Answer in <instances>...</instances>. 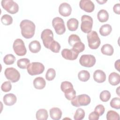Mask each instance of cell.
I'll list each match as a JSON object with an SVG mask.
<instances>
[{
  "label": "cell",
  "mask_w": 120,
  "mask_h": 120,
  "mask_svg": "<svg viewBox=\"0 0 120 120\" xmlns=\"http://www.w3.org/2000/svg\"><path fill=\"white\" fill-rule=\"evenodd\" d=\"M22 35L25 38H32L35 34L36 26L33 22L29 20H23L20 22Z\"/></svg>",
  "instance_id": "obj_1"
},
{
  "label": "cell",
  "mask_w": 120,
  "mask_h": 120,
  "mask_svg": "<svg viewBox=\"0 0 120 120\" xmlns=\"http://www.w3.org/2000/svg\"><path fill=\"white\" fill-rule=\"evenodd\" d=\"M87 40L89 47L91 49H97L100 46L101 41L96 31H91L88 33Z\"/></svg>",
  "instance_id": "obj_2"
},
{
  "label": "cell",
  "mask_w": 120,
  "mask_h": 120,
  "mask_svg": "<svg viewBox=\"0 0 120 120\" xmlns=\"http://www.w3.org/2000/svg\"><path fill=\"white\" fill-rule=\"evenodd\" d=\"M90 100L89 96L86 94H82L75 96L71 100V103L74 106L80 107L88 105L90 103Z\"/></svg>",
  "instance_id": "obj_3"
},
{
  "label": "cell",
  "mask_w": 120,
  "mask_h": 120,
  "mask_svg": "<svg viewBox=\"0 0 120 120\" xmlns=\"http://www.w3.org/2000/svg\"><path fill=\"white\" fill-rule=\"evenodd\" d=\"M27 69L28 73L30 75H35L43 73L45 70V67L40 62H33L28 65Z\"/></svg>",
  "instance_id": "obj_4"
},
{
  "label": "cell",
  "mask_w": 120,
  "mask_h": 120,
  "mask_svg": "<svg viewBox=\"0 0 120 120\" xmlns=\"http://www.w3.org/2000/svg\"><path fill=\"white\" fill-rule=\"evenodd\" d=\"M81 29L82 31L85 33L90 32L93 25L92 18L89 15H84L81 17Z\"/></svg>",
  "instance_id": "obj_5"
},
{
  "label": "cell",
  "mask_w": 120,
  "mask_h": 120,
  "mask_svg": "<svg viewBox=\"0 0 120 120\" xmlns=\"http://www.w3.org/2000/svg\"><path fill=\"white\" fill-rule=\"evenodd\" d=\"M2 8L11 14H15L19 10V6L13 0H2L1 2Z\"/></svg>",
  "instance_id": "obj_6"
},
{
  "label": "cell",
  "mask_w": 120,
  "mask_h": 120,
  "mask_svg": "<svg viewBox=\"0 0 120 120\" xmlns=\"http://www.w3.org/2000/svg\"><path fill=\"white\" fill-rule=\"evenodd\" d=\"M13 48L15 54L18 56H24L26 54L27 50L24 43L20 38L15 39L13 43Z\"/></svg>",
  "instance_id": "obj_7"
},
{
  "label": "cell",
  "mask_w": 120,
  "mask_h": 120,
  "mask_svg": "<svg viewBox=\"0 0 120 120\" xmlns=\"http://www.w3.org/2000/svg\"><path fill=\"white\" fill-rule=\"evenodd\" d=\"M52 25L58 35H62L66 31L64 22L60 17H56L52 19Z\"/></svg>",
  "instance_id": "obj_8"
},
{
  "label": "cell",
  "mask_w": 120,
  "mask_h": 120,
  "mask_svg": "<svg viewBox=\"0 0 120 120\" xmlns=\"http://www.w3.org/2000/svg\"><path fill=\"white\" fill-rule=\"evenodd\" d=\"M41 38L43 41L44 46L47 49L53 40V34L52 30L49 29L44 30L41 33Z\"/></svg>",
  "instance_id": "obj_9"
},
{
  "label": "cell",
  "mask_w": 120,
  "mask_h": 120,
  "mask_svg": "<svg viewBox=\"0 0 120 120\" xmlns=\"http://www.w3.org/2000/svg\"><path fill=\"white\" fill-rule=\"evenodd\" d=\"M4 74L6 77L12 82L18 81L20 78L19 71L14 68H8L5 69Z\"/></svg>",
  "instance_id": "obj_10"
},
{
  "label": "cell",
  "mask_w": 120,
  "mask_h": 120,
  "mask_svg": "<svg viewBox=\"0 0 120 120\" xmlns=\"http://www.w3.org/2000/svg\"><path fill=\"white\" fill-rule=\"evenodd\" d=\"M96 61V60L95 56L91 54L82 55L79 59L81 65L86 68L93 67L95 64Z\"/></svg>",
  "instance_id": "obj_11"
},
{
  "label": "cell",
  "mask_w": 120,
  "mask_h": 120,
  "mask_svg": "<svg viewBox=\"0 0 120 120\" xmlns=\"http://www.w3.org/2000/svg\"><path fill=\"white\" fill-rule=\"evenodd\" d=\"M80 8L88 13L93 12L95 9V5L90 0H81L79 2Z\"/></svg>",
  "instance_id": "obj_12"
},
{
  "label": "cell",
  "mask_w": 120,
  "mask_h": 120,
  "mask_svg": "<svg viewBox=\"0 0 120 120\" xmlns=\"http://www.w3.org/2000/svg\"><path fill=\"white\" fill-rule=\"evenodd\" d=\"M79 53L72 49H64L61 51V55L63 58L64 59L70 60H74L76 59L78 57Z\"/></svg>",
  "instance_id": "obj_13"
},
{
  "label": "cell",
  "mask_w": 120,
  "mask_h": 120,
  "mask_svg": "<svg viewBox=\"0 0 120 120\" xmlns=\"http://www.w3.org/2000/svg\"><path fill=\"white\" fill-rule=\"evenodd\" d=\"M72 12L71 6L68 3L63 2L60 4L59 8V12L63 16H68Z\"/></svg>",
  "instance_id": "obj_14"
},
{
  "label": "cell",
  "mask_w": 120,
  "mask_h": 120,
  "mask_svg": "<svg viewBox=\"0 0 120 120\" xmlns=\"http://www.w3.org/2000/svg\"><path fill=\"white\" fill-rule=\"evenodd\" d=\"M93 78L96 82L98 83H102L106 80V75L103 71L98 69L95 70L94 72Z\"/></svg>",
  "instance_id": "obj_15"
},
{
  "label": "cell",
  "mask_w": 120,
  "mask_h": 120,
  "mask_svg": "<svg viewBox=\"0 0 120 120\" xmlns=\"http://www.w3.org/2000/svg\"><path fill=\"white\" fill-rule=\"evenodd\" d=\"M4 103L8 106H11L14 105L17 100L16 97L13 93L6 94L3 98Z\"/></svg>",
  "instance_id": "obj_16"
},
{
  "label": "cell",
  "mask_w": 120,
  "mask_h": 120,
  "mask_svg": "<svg viewBox=\"0 0 120 120\" xmlns=\"http://www.w3.org/2000/svg\"><path fill=\"white\" fill-rule=\"evenodd\" d=\"M50 115L51 118L54 120H59L62 116V112L58 107H53L50 110Z\"/></svg>",
  "instance_id": "obj_17"
},
{
  "label": "cell",
  "mask_w": 120,
  "mask_h": 120,
  "mask_svg": "<svg viewBox=\"0 0 120 120\" xmlns=\"http://www.w3.org/2000/svg\"><path fill=\"white\" fill-rule=\"evenodd\" d=\"M33 84L35 88L38 90H41L45 87L46 82L44 78L42 77H38L35 78Z\"/></svg>",
  "instance_id": "obj_18"
},
{
  "label": "cell",
  "mask_w": 120,
  "mask_h": 120,
  "mask_svg": "<svg viewBox=\"0 0 120 120\" xmlns=\"http://www.w3.org/2000/svg\"><path fill=\"white\" fill-rule=\"evenodd\" d=\"M109 82L113 86H115L120 83V75L116 72L111 73L108 77Z\"/></svg>",
  "instance_id": "obj_19"
},
{
  "label": "cell",
  "mask_w": 120,
  "mask_h": 120,
  "mask_svg": "<svg viewBox=\"0 0 120 120\" xmlns=\"http://www.w3.org/2000/svg\"><path fill=\"white\" fill-rule=\"evenodd\" d=\"M29 48L31 52L36 53L40 51L41 46L39 41L37 40H34L29 44Z\"/></svg>",
  "instance_id": "obj_20"
},
{
  "label": "cell",
  "mask_w": 120,
  "mask_h": 120,
  "mask_svg": "<svg viewBox=\"0 0 120 120\" xmlns=\"http://www.w3.org/2000/svg\"><path fill=\"white\" fill-rule=\"evenodd\" d=\"M78 21L75 18H70L67 22V27L70 31H74L76 30L78 28Z\"/></svg>",
  "instance_id": "obj_21"
},
{
  "label": "cell",
  "mask_w": 120,
  "mask_h": 120,
  "mask_svg": "<svg viewBox=\"0 0 120 120\" xmlns=\"http://www.w3.org/2000/svg\"><path fill=\"white\" fill-rule=\"evenodd\" d=\"M101 52L105 55L111 56L113 54L114 49L112 45L109 44L104 45L101 48Z\"/></svg>",
  "instance_id": "obj_22"
},
{
  "label": "cell",
  "mask_w": 120,
  "mask_h": 120,
  "mask_svg": "<svg viewBox=\"0 0 120 120\" xmlns=\"http://www.w3.org/2000/svg\"><path fill=\"white\" fill-rule=\"evenodd\" d=\"M98 21L101 22H104L108 20L109 14L107 11L105 9L100 10L97 15Z\"/></svg>",
  "instance_id": "obj_23"
},
{
  "label": "cell",
  "mask_w": 120,
  "mask_h": 120,
  "mask_svg": "<svg viewBox=\"0 0 120 120\" xmlns=\"http://www.w3.org/2000/svg\"><path fill=\"white\" fill-rule=\"evenodd\" d=\"M112 30V26L109 24H105L100 28L99 33L102 36H107L111 33Z\"/></svg>",
  "instance_id": "obj_24"
},
{
  "label": "cell",
  "mask_w": 120,
  "mask_h": 120,
  "mask_svg": "<svg viewBox=\"0 0 120 120\" xmlns=\"http://www.w3.org/2000/svg\"><path fill=\"white\" fill-rule=\"evenodd\" d=\"M36 117L38 120H46L48 117V112L46 109H40L37 112Z\"/></svg>",
  "instance_id": "obj_25"
},
{
  "label": "cell",
  "mask_w": 120,
  "mask_h": 120,
  "mask_svg": "<svg viewBox=\"0 0 120 120\" xmlns=\"http://www.w3.org/2000/svg\"><path fill=\"white\" fill-rule=\"evenodd\" d=\"M78 78L81 81L84 82H86L88 81L90 78V74L87 70H81L78 74Z\"/></svg>",
  "instance_id": "obj_26"
},
{
  "label": "cell",
  "mask_w": 120,
  "mask_h": 120,
  "mask_svg": "<svg viewBox=\"0 0 120 120\" xmlns=\"http://www.w3.org/2000/svg\"><path fill=\"white\" fill-rule=\"evenodd\" d=\"M65 98L68 100H71L76 96V91L74 88H71L63 92Z\"/></svg>",
  "instance_id": "obj_27"
},
{
  "label": "cell",
  "mask_w": 120,
  "mask_h": 120,
  "mask_svg": "<svg viewBox=\"0 0 120 120\" xmlns=\"http://www.w3.org/2000/svg\"><path fill=\"white\" fill-rule=\"evenodd\" d=\"M30 64V60L27 58H22L17 61V66L21 69H26Z\"/></svg>",
  "instance_id": "obj_28"
},
{
  "label": "cell",
  "mask_w": 120,
  "mask_h": 120,
  "mask_svg": "<svg viewBox=\"0 0 120 120\" xmlns=\"http://www.w3.org/2000/svg\"><path fill=\"white\" fill-rule=\"evenodd\" d=\"M106 119L107 120H119L120 115L116 112L110 110L107 112Z\"/></svg>",
  "instance_id": "obj_29"
},
{
  "label": "cell",
  "mask_w": 120,
  "mask_h": 120,
  "mask_svg": "<svg viewBox=\"0 0 120 120\" xmlns=\"http://www.w3.org/2000/svg\"><path fill=\"white\" fill-rule=\"evenodd\" d=\"M15 59L16 58L14 55L12 54H8L5 55L4 57L3 62L6 65H12L15 62Z\"/></svg>",
  "instance_id": "obj_30"
},
{
  "label": "cell",
  "mask_w": 120,
  "mask_h": 120,
  "mask_svg": "<svg viewBox=\"0 0 120 120\" xmlns=\"http://www.w3.org/2000/svg\"><path fill=\"white\" fill-rule=\"evenodd\" d=\"M1 22L2 23L5 25H9L12 23V17L8 14H5L2 16L1 18Z\"/></svg>",
  "instance_id": "obj_31"
},
{
  "label": "cell",
  "mask_w": 120,
  "mask_h": 120,
  "mask_svg": "<svg viewBox=\"0 0 120 120\" xmlns=\"http://www.w3.org/2000/svg\"><path fill=\"white\" fill-rule=\"evenodd\" d=\"M85 116V112L83 109L79 108L77 109L74 114V119L75 120H82Z\"/></svg>",
  "instance_id": "obj_32"
},
{
  "label": "cell",
  "mask_w": 120,
  "mask_h": 120,
  "mask_svg": "<svg viewBox=\"0 0 120 120\" xmlns=\"http://www.w3.org/2000/svg\"><path fill=\"white\" fill-rule=\"evenodd\" d=\"M85 49V45L84 44L82 43L81 41L78 42L76 43H75L73 46H72V49L78 53H79L83 52L84 50Z\"/></svg>",
  "instance_id": "obj_33"
},
{
  "label": "cell",
  "mask_w": 120,
  "mask_h": 120,
  "mask_svg": "<svg viewBox=\"0 0 120 120\" xmlns=\"http://www.w3.org/2000/svg\"><path fill=\"white\" fill-rule=\"evenodd\" d=\"M81 39L79 37L75 34H72L69 36L68 39V42L69 45L71 46H73L75 43L80 42Z\"/></svg>",
  "instance_id": "obj_34"
},
{
  "label": "cell",
  "mask_w": 120,
  "mask_h": 120,
  "mask_svg": "<svg viewBox=\"0 0 120 120\" xmlns=\"http://www.w3.org/2000/svg\"><path fill=\"white\" fill-rule=\"evenodd\" d=\"M60 48L61 46L60 44L58 42L53 40L50 45L48 49L51 50L53 52L58 53L60 49Z\"/></svg>",
  "instance_id": "obj_35"
},
{
  "label": "cell",
  "mask_w": 120,
  "mask_h": 120,
  "mask_svg": "<svg viewBox=\"0 0 120 120\" xmlns=\"http://www.w3.org/2000/svg\"><path fill=\"white\" fill-rule=\"evenodd\" d=\"M99 98L102 101L104 102H107L111 98V93L108 90H103L100 93Z\"/></svg>",
  "instance_id": "obj_36"
},
{
  "label": "cell",
  "mask_w": 120,
  "mask_h": 120,
  "mask_svg": "<svg viewBox=\"0 0 120 120\" xmlns=\"http://www.w3.org/2000/svg\"><path fill=\"white\" fill-rule=\"evenodd\" d=\"M56 76V71L55 70L52 68H49L45 75V78L48 81H52L53 80Z\"/></svg>",
  "instance_id": "obj_37"
},
{
  "label": "cell",
  "mask_w": 120,
  "mask_h": 120,
  "mask_svg": "<svg viewBox=\"0 0 120 120\" xmlns=\"http://www.w3.org/2000/svg\"><path fill=\"white\" fill-rule=\"evenodd\" d=\"M110 106L114 109H119L120 108V99L119 98H113L110 103Z\"/></svg>",
  "instance_id": "obj_38"
},
{
  "label": "cell",
  "mask_w": 120,
  "mask_h": 120,
  "mask_svg": "<svg viewBox=\"0 0 120 120\" xmlns=\"http://www.w3.org/2000/svg\"><path fill=\"white\" fill-rule=\"evenodd\" d=\"M1 90L5 92L10 91L12 89V85L9 81H6L4 82L1 86Z\"/></svg>",
  "instance_id": "obj_39"
},
{
  "label": "cell",
  "mask_w": 120,
  "mask_h": 120,
  "mask_svg": "<svg viewBox=\"0 0 120 120\" xmlns=\"http://www.w3.org/2000/svg\"><path fill=\"white\" fill-rule=\"evenodd\" d=\"M71 88H74L73 84L71 82L68 81H64L61 82L60 85V89L61 90L64 92L65 90L69 89Z\"/></svg>",
  "instance_id": "obj_40"
},
{
  "label": "cell",
  "mask_w": 120,
  "mask_h": 120,
  "mask_svg": "<svg viewBox=\"0 0 120 120\" xmlns=\"http://www.w3.org/2000/svg\"><path fill=\"white\" fill-rule=\"evenodd\" d=\"M94 111L97 112L99 116H101L104 113L105 111V108L103 105L99 104L95 107Z\"/></svg>",
  "instance_id": "obj_41"
},
{
  "label": "cell",
  "mask_w": 120,
  "mask_h": 120,
  "mask_svg": "<svg viewBox=\"0 0 120 120\" xmlns=\"http://www.w3.org/2000/svg\"><path fill=\"white\" fill-rule=\"evenodd\" d=\"M99 114L95 111L91 112L89 115V119L90 120H98L99 118Z\"/></svg>",
  "instance_id": "obj_42"
},
{
  "label": "cell",
  "mask_w": 120,
  "mask_h": 120,
  "mask_svg": "<svg viewBox=\"0 0 120 120\" xmlns=\"http://www.w3.org/2000/svg\"><path fill=\"white\" fill-rule=\"evenodd\" d=\"M113 10L114 12L118 15L120 14V3L116 4L114 5L113 8Z\"/></svg>",
  "instance_id": "obj_43"
},
{
  "label": "cell",
  "mask_w": 120,
  "mask_h": 120,
  "mask_svg": "<svg viewBox=\"0 0 120 120\" xmlns=\"http://www.w3.org/2000/svg\"><path fill=\"white\" fill-rule=\"evenodd\" d=\"M120 60H118L117 61H115L114 64V66L115 69H116L118 71H120Z\"/></svg>",
  "instance_id": "obj_44"
},
{
  "label": "cell",
  "mask_w": 120,
  "mask_h": 120,
  "mask_svg": "<svg viewBox=\"0 0 120 120\" xmlns=\"http://www.w3.org/2000/svg\"><path fill=\"white\" fill-rule=\"evenodd\" d=\"M96 1L98 2L99 4H104L105 2H107V0H96Z\"/></svg>",
  "instance_id": "obj_45"
},
{
  "label": "cell",
  "mask_w": 120,
  "mask_h": 120,
  "mask_svg": "<svg viewBox=\"0 0 120 120\" xmlns=\"http://www.w3.org/2000/svg\"><path fill=\"white\" fill-rule=\"evenodd\" d=\"M119 87H118V88H117V90H116V93H117V94H118V96H120V93H119Z\"/></svg>",
  "instance_id": "obj_46"
}]
</instances>
